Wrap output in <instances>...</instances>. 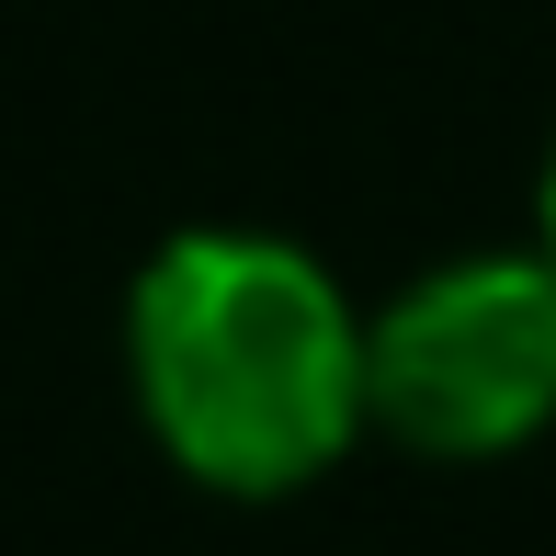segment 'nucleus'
<instances>
[{
	"mask_svg": "<svg viewBox=\"0 0 556 556\" xmlns=\"http://www.w3.org/2000/svg\"><path fill=\"white\" fill-rule=\"evenodd\" d=\"M125 387L193 489L295 500L375 432L364 307L307 239L182 227L125 285Z\"/></svg>",
	"mask_w": 556,
	"mask_h": 556,
	"instance_id": "nucleus-1",
	"label": "nucleus"
},
{
	"mask_svg": "<svg viewBox=\"0 0 556 556\" xmlns=\"http://www.w3.org/2000/svg\"><path fill=\"white\" fill-rule=\"evenodd\" d=\"M364 409L420 466H500L556 432V262L454 250L364 307Z\"/></svg>",
	"mask_w": 556,
	"mask_h": 556,
	"instance_id": "nucleus-2",
	"label": "nucleus"
},
{
	"mask_svg": "<svg viewBox=\"0 0 556 556\" xmlns=\"http://www.w3.org/2000/svg\"><path fill=\"white\" fill-rule=\"evenodd\" d=\"M534 250L556 262V137H545V170H534Z\"/></svg>",
	"mask_w": 556,
	"mask_h": 556,
	"instance_id": "nucleus-3",
	"label": "nucleus"
}]
</instances>
